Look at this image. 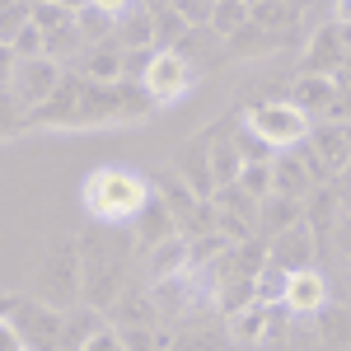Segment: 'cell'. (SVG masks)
<instances>
[{"instance_id": "7402d4cb", "label": "cell", "mask_w": 351, "mask_h": 351, "mask_svg": "<svg viewBox=\"0 0 351 351\" xmlns=\"http://www.w3.org/2000/svg\"><path fill=\"white\" fill-rule=\"evenodd\" d=\"M75 71L89 80H122V43L104 38V43H84V52L75 56Z\"/></svg>"}, {"instance_id": "8fae6325", "label": "cell", "mask_w": 351, "mask_h": 351, "mask_svg": "<svg viewBox=\"0 0 351 351\" xmlns=\"http://www.w3.org/2000/svg\"><path fill=\"white\" fill-rule=\"evenodd\" d=\"M347 24L342 19H328V24L314 28V38H309V47H304V71H314V75H337L342 71V61H347Z\"/></svg>"}, {"instance_id": "1f68e13d", "label": "cell", "mask_w": 351, "mask_h": 351, "mask_svg": "<svg viewBox=\"0 0 351 351\" xmlns=\"http://www.w3.org/2000/svg\"><path fill=\"white\" fill-rule=\"evenodd\" d=\"M75 24V10H66L61 0H33V28L47 38L56 28H71Z\"/></svg>"}, {"instance_id": "c3c4849f", "label": "cell", "mask_w": 351, "mask_h": 351, "mask_svg": "<svg viewBox=\"0 0 351 351\" xmlns=\"http://www.w3.org/2000/svg\"><path fill=\"white\" fill-rule=\"evenodd\" d=\"M61 5H66V10H80V5H89V0H61Z\"/></svg>"}, {"instance_id": "6da1fadb", "label": "cell", "mask_w": 351, "mask_h": 351, "mask_svg": "<svg viewBox=\"0 0 351 351\" xmlns=\"http://www.w3.org/2000/svg\"><path fill=\"white\" fill-rule=\"evenodd\" d=\"M155 117L150 94L141 80H89L80 71H66L52 99L33 112V127L52 132H84V127H112V122H145Z\"/></svg>"}, {"instance_id": "f1b7e54d", "label": "cell", "mask_w": 351, "mask_h": 351, "mask_svg": "<svg viewBox=\"0 0 351 351\" xmlns=\"http://www.w3.org/2000/svg\"><path fill=\"white\" fill-rule=\"evenodd\" d=\"M75 28H80L84 43H104V38H112L117 19H112L108 10H99V5H80L75 10Z\"/></svg>"}, {"instance_id": "5b68a950", "label": "cell", "mask_w": 351, "mask_h": 351, "mask_svg": "<svg viewBox=\"0 0 351 351\" xmlns=\"http://www.w3.org/2000/svg\"><path fill=\"white\" fill-rule=\"evenodd\" d=\"M239 117H243V127L258 132L271 150H291V145H300L309 136V117L291 99H263L253 108H239Z\"/></svg>"}, {"instance_id": "60d3db41", "label": "cell", "mask_w": 351, "mask_h": 351, "mask_svg": "<svg viewBox=\"0 0 351 351\" xmlns=\"http://www.w3.org/2000/svg\"><path fill=\"white\" fill-rule=\"evenodd\" d=\"M332 243H337V253L351 263V216L337 206V220H332Z\"/></svg>"}, {"instance_id": "836d02e7", "label": "cell", "mask_w": 351, "mask_h": 351, "mask_svg": "<svg viewBox=\"0 0 351 351\" xmlns=\"http://www.w3.org/2000/svg\"><path fill=\"white\" fill-rule=\"evenodd\" d=\"M33 127V117L19 108V99L10 94V89H0V141H14V136H24Z\"/></svg>"}, {"instance_id": "8992f818", "label": "cell", "mask_w": 351, "mask_h": 351, "mask_svg": "<svg viewBox=\"0 0 351 351\" xmlns=\"http://www.w3.org/2000/svg\"><path fill=\"white\" fill-rule=\"evenodd\" d=\"M192 84H197V66H192L178 47H155V52H150V66H145V75H141V89L150 94L155 108L178 104Z\"/></svg>"}, {"instance_id": "4fadbf2b", "label": "cell", "mask_w": 351, "mask_h": 351, "mask_svg": "<svg viewBox=\"0 0 351 351\" xmlns=\"http://www.w3.org/2000/svg\"><path fill=\"white\" fill-rule=\"evenodd\" d=\"M304 141L314 145V155L324 160L328 173L342 178V169L351 160V122H328V117H319V122H309V136Z\"/></svg>"}, {"instance_id": "484cf974", "label": "cell", "mask_w": 351, "mask_h": 351, "mask_svg": "<svg viewBox=\"0 0 351 351\" xmlns=\"http://www.w3.org/2000/svg\"><path fill=\"white\" fill-rule=\"evenodd\" d=\"M112 38H117L122 47H155V14H150V5H132V10H122V14H117V28H112Z\"/></svg>"}, {"instance_id": "603a6c76", "label": "cell", "mask_w": 351, "mask_h": 351, "mask_svg": "<svg viewBox=\"0 0 351 351\" xmlns=\"http://www.w3.org/2000/svg\"><path fill=\"white\" fill-rule=\"evenodd\" d=\"M271 192L291 197V202H304L314 192V178L304 173V164L295 160V150H276L271 155Z\"/></svg>"}, {"instance_id": "52a82bcc", "label": "cell", "mask_w": 351, "mask_h": 351, "mask_svg": "<svg viewBox=\"0 0 351 351\" xmlns=\"http://www.w3.org/2000/svg\"><path fill=\"white\" fill-rule=\"evenodd\" d=\"M10 328L24 351H61V309L38 295H19L10 309Z\"/></svg>"}, {"instance_id": "30bf717a", "label": "cell", "mask_w": 351, "mask_h": 351, "mask_svg": "<svg viewBox=\"0 0 351 351\" xmlns=\"http://www.w3.org/2000/svg\"><path fill=\"white\" fill-rule=\"evenodd\" d=\"M108 324L112 328H150L160 324V309H155V300H150V281L132 267L127 276V286L117 291V300L108 304Z\"/></svg>"}, {"instance_id": "f6af8a7d", "label": "cell", "mask_w": 351, "mask_h": 351, "mask_svg": "<svg viewBox=\"0 0 351 351\" xmlns=\"http://www.w3.org/2000/svg\"><path fill=\"white\" fill-rule=\"evenodd\" d=\"M332 192H337V206H342V211L351 216V178H347V183H337Z\"/></svg>"}, {"instance_id": "d6986e66", "label": "cell", "mask_w": 351, "mask_h": 351, "mask_svg": "<svg viewBox=\"0 0 351 351\" xmlns=\"http://www.w3.org/2000/svg\"><path fill=\"white\" fill-rule=\"evenodd\" d=\"M281 304L291 309V314H314V309H324L328 304V276L319 267H300L286 276V295Z\"/></svg>"}, {"instance_id": "83f0119b", "label": "cell", "mask_w": 351, "mask_h": 351, "mask_svg": "<svg viewBox=\"0 0 351 351\" xmlns=\"http://www.w3.org/2000/svg\"><path fill=\"white\" fill-rule=\"evenodd\" d=\"M127 351H169L173 347V328L164 324H150V328H117Z\"/></svg>"}, {"instance_id": "ba28073f", "label": "cell", "mask_w": 351, "mask_h": 351, "mask_svg": "<svg viewBox=\"0 0 351 351\" xmlns=\"http://www.w3.org/2000/svg\"><path fill=\"white\" fill-rule=\"evenodd\" d=\"M61 75H66V66H61L56 56H19V61H14V75H10V94H14L19 108L33 117V112L52 99V89L61 84Z\"/></svg>"}, {"instance_id": "2e32d148", "label": "cell", "mask_w": 351, "mask_h": 351, "mask_svg": "<svg viewBox=\"0 0 351 351\" xmlns=\"http://www.w3.org/2000/svg\"><path fill=\"white\" fill-rule=\"evenodd\" d=\"M132 234H136V258H145L155 243H164V239H173V234H178V220L169 216V206L155 197V188H150V202L136 211Z\"/></svg>"}, {"instance_id": "ee69618b", "label": "cell", "mask_w": 351, "mask_h": 351, "mask_svg": "<svg viewBox=\"0 0 351 351\" xmlns=\"http://www.w3.org/2000/svg\"><path fill=\"white\" fill-rule=\"evenodd\" d=\"M89 5H99V10H108L112 19H117V14H122V10H132L136 0H89Z\"/></svg>"}, {"instance_id": "f907efd6", "label": "cell", "mask_w": 351, "mask_h": 351, "mask_svg": "<svg viewBox=\"0 0 351 351\" xmlns=\"http://www.w3.org/2000/svg\"><path fill=\"white\" fill-rule=\"evenodd\" d=\"M5 5H10V0H0V10H5Z\"/></svg>"}, {"instance_id": "4316f807", "label": "cell", "mask_w": 351, "mask_h": 351, "mask_svg": "<svg viewBox=\"0 0 351 351\" xmlns=\"http://www.w3.org/2000/svg\"><path fill=\"white\" fill-rule=\"evenodd\" d=\"M332 220H337V192L332 188H314L309 197H304V225L314 230L319 248L332 239Z\"/></svg>"}, {"instance_id": "e575fe53", "label": "cell", "mask_w": 351, "mask_h": 351, "mask_svg": "<svg viewBox=\"0 0 351 351\" xmlns=\"http://www.w3.org/2000/svg\"><path fill=\"white\" fill-rule=\"evenodd\" d=\"M234 183H239L248 197H258V202H263V197L271 192V160H248L239 169V178H234Z\"/></svg>"}, {"instance_id": "8d00e7d4", "label": "cell", "mask_w": 351, "mask_h": 351, "mask_svg": "<svg viewBox=\"0 0 351 351\" xmlns=\"http://www.w3.org/2000/svg\"><path fill=\"white\" fill-rule=\"evenodd\" d=\"M33 19V5L28 0H10L5 10H0V43H14V33Z\"/></svg>"}, {"instance_id": "74e56055", "label": "cell", "mask_w": 351, "mask_h": 351, "mask_svg": "<svg viewBox=\"0 0 351 351\" xmlns=\"http://www.w3.org/2000/svg\"><path fill=\"white\" fill-rule=\"evenodd\" d=\"M173 10H178V19L188 28H206L211 24V10H216V0H169Z\"/></svg>"}, {"instance_id": "7bdbcfd3", "label": "cell", "mask_w": 351, "mask_h": 351, "mask_svg": "<svg viewBox=\"0 0 351 351\" xmlns=\"http://www.w3.org/2000/svg\"><path fill=\"white\" fill-rule=\"evenodd\" d=\"M0 351H24L19 337H14V328H10V319H0Z\"/></svg>"}, {"instance_id": "cb8c5ba5", "label": "cell", "mask_w": 351, "mask_h": 351, "mask_svg": "<svg viewBox=\"0 0 351 351\" xmlns=\"http://www.w3.org/2000/svg\"><path fill=\"white\" fill-rule=\"evenodd\" d=\"M141 263V258H136ZM188 267V239L183 234H173V239L155 243L150 253H145V263H141V276L145 281H164V276H173V271Z\"/></svg>"}, {"instance_id": "816d5d0a", "label": "cell", "mask_w": 351, "mask_h": 351, "mask_svg": "<svg viewBox=\"0 0 351 351\" xmlns=\"http://www.w3.org/2000/svg\"><path fill=\"white\" fill-rule=\"evenodd\" d=\"M248 5H253V0H248Z\"/></svg>"}, {"instance_id": "44dd1931", "label": "cell", "mask_w": 351, "mask_h": 351, "mask_svg": "<svg viewBox=\"0 0 351 351\" xmlns=\"http://www.w3.org/2000/svg\"><path fill=\"white\" fill-rule=\"evenodd\" d=\"M332 94H337V80H332V75H314V71H300L286 99H291V104H295V108L304 112L309 122H314V117H324V112H328Z\"/></svg>"}, {"instance_id": "ac0fdd59", "label": "cell", "mask_w": 351, "mask_h": 351, "mask_svg": "<svg viewBox=\"0 0 351 351\" xmlns=\"http://www.w3.org/2000/svg\"><path fill=\"white\" fill-rule=\"evenodd\" d=\"M150 188H155V197H160L164 206H169V216L178 220V234H183V230L192 225V216H197V211H202V202H206V197H197V192H192L188 183L173 173V169L155 173V178H150Z\"/></svg>"}, {"instance_id": "7c38bea8", "label": "cell", "mask_w": 351, "mask_h": 351, "mask_svg": "<svg viewBox=\"0 0 351 351\" xmlns=\"http://www.w3.org/2000/svg\"><path fill=\"white\" fill-rule=\"evenodd\" d=\"M169 351H239V342H234L230 324L206 314V319H188V324L173 328V347Z\"/></svg>"}, {"instance_id": "681fc988", "label": "cell", "mask_w": 351, "mask_h": 351, "mask_svg": "<svg viewBox=\"0 0 351 351\" xmlns=\"http://www.w3.org/2000/svg\"><path fill=\"white\" fill-rule=\"evenodd\" d=\"M342 178H351V160H347V169H342Z\"/></svg>"}, {"instance_id": "bcb514c9", "label": "cell", "mask_w": 351, "mask_h": 351, "mask_svg": "<svg viewBox=\"0 0 351 351\" xmlns=\"http://www.w3.org/2000/svg\"><path fill=\"white\" fill-rule=\"evenodd\" d=\"M14 300H19L14 291H0V319H10V309H14Z\"/></svg>"}, {"instance_id": "7dc6e473", "label": "cell", "mask_w": 351, "mask_h": 351, "mask_svg": "<svg viewBox=\"0 0 351 351\" xmlns=\"http://www.w3.org/2000/svg\"><path fill=\"white\" fill-rule=\"evenodd\" d=\"M337 19H342V24H351V0H337Z\"/></svg>"}, {"instance_id": "d6a6232c", "label": "cell", "mask_w": 351, "mask_h": 351, "mask_svg": "<svg viewBox=\"0 0 351 351\" xmlns=\"http://www.w3.org/2000/svg\"><path fill=\"white\" fill-rule=\"evenodd\" d=\"M211 202H216L220 211H230V216L248 220V225H253V216H258V197H248L239 183H225V188H216V197H211Z\"/></svg>"}, {"instance_id": "9c48e42d", "label": "cell", "mask_w": 351, "mask_h": 351, "mask_svg": "<svg viewBox=\"0 0 351 351\" xmlns=\"http://www.w3.org/2000/svg\"><path fill=\"white\" fill-rule=\"evenodd\" d=\"M263 248H267V263H276L281 271H300V267H314V263H319V239H314V230L304 225V216L291 220L286 230H276Z\"/></svg>"}, {"instance_id": "5bb4252c", "label": "cell", "mask_w": 351, "mask_h": 351, "mask_svg": "<svg viewBox=\"0 0 351 351\" xmlns=\"http://www.w3.org/2000/svg\"><path fill=\"white\" fill-rule=\"evenodd\" d=\"M304 319H309L314 351H351V304H332L328 300L324 309H314Z\"/></svg>"}, {"instance_id": "9a60e30c", "label": "cell", "mask_w": 351, "mask_h": 351, "mask_svg": "<svg viewBox=\"0 0 351 351\" xmlns=\"http://www.w3.org/2000/svg\"><path fill=\"white\" fill-rule=\"evenodd\" d=\"M173 173L188 183L197 197H216V178H211V150H206V132L183 141V150H178V160H173Z\"/></svg>"}, {"instance_id": "277c9868", "label": "cell", "mask_w": 351, "mask_h": 351, "mask_svg": "<svg viewBox=\"0 0 351 351\" xmlns=\"http://www.w3.org/2000/svg\"><path fill=\"white\" fill-rule=\"evenodd\" d=\"M33 295L56 304V309L80 300V248H75V234L47 239L43 258H38V271H33Z\"/></svg>"}, {"instance_id": "d590c367", "label": "cell", "mask_w": 351, "mask_h": 351, "mask_svg": "<svg viewBox=\"0 0 351 351\" xmlns=\"http://www.w3.org/2000/svg\"><path fill=\"white\" fill-rule=\"evenodd\" d=\"M230 136H234V145H239L243 164H248V160H271V155H276V150H271V145H267V141H263L258 132H248V127H243V117H234Z\"/></svg>"}, {"instance_id": "f35d334b", "label": "cell", "mask_w": 351, "mask_h": 351, "mask_svg": "<svg viewBox=\"0 0 351 351\" xmlns=\"http://www.w3.org/2000/svg\"><path fill=\"white\" fill-rule=\"evenodd\" d=\"M10 47H14V56H47V52H43V33L33 28V19L14 33V43H10Z\"/></svg>"}, {"instance_id": "d4e9b609", "label": "cell", "mask_w": 351, "mask_h": 351, "mask_svg": "<svg viewBox=\"0 0 351 351\" xmlns=\"http://www.w3.org/2000/svg\"><path fill=\"white\" fill-rule=\"evenodd\" d=\"M300 14H304V0H253L248 5V19L271 33H295Z\"/></svg>"}, {"instance_id": "3957f363", "label": "cell", "mask_w": 351, "mask_h": 351, "mask_svg": "<svg viewBox=\"0 0 351 351\" xmlns=\"http://www.w3.org/2000/svg\"><path fill=\"white\" fill-rule=\"evenodd\" d=\"M80 202L89 220L99 225H132L136 211L150 202V178H141L136 169H122V164H99L94 173H84Z\"/></svg>"}, {"instance_id": "e0dca14e", "label": "cell", "mask_w": 351, "mask_h": 351, "mask_svg": "<svg viewBox=\"0 0 351 351\" xmlns=\"http://www.w3.org/2000/svg\"><path fill=\"white\" fill-rule=\"evenodd\" d=\"M291 38H295V33H271V28L248 19L243 28H234V33L220 43V56H234V61H243V56H267V52L291 47Z\"/></svg>"}, {"instance_id": "f5cc1de1", "label": "cell", "mask_w": 351, "mask_h": 351, "mask_svg": "<svg viewBox=\"0 0 351 351\" xmlns=\"http://www.w3.org/2000/svg\"><path fill=\"white\" fill-rule=\"evenodd\" d=\"M28 5H33V0H28Z\"/></svg>"}, {"instance_id": "f546056e", "label": "cell", "mask_w": 351, "mask_h": 351, "mask_svg": "<svg viewBox=\"0 0 351 351\" xmlns=\"http://www.w3.org/2000/svg\"><path fill=\"white\" fill-rule=\"evenodd\" d=\"M248 24V0H216V10H211V33H216L220 43L234 33V28H243Z\"/></svg>"}, {"instance_id": "4dcf8cb0", "label": "cell", "mask_w": 351, "mask_h": 351, "mask_svg": "<svg viewBox=\"0 0 351 351\" xmlns=\"http://www.w3.org/2000/svg\"><path fill=\"white\" fill-rule=\"evenodd\" d=\"M286 276H291V271H281L276 263H263V267L253 271V300L281 304V295H286Z\"/></svg>"}, {"instance_id": "b9f144b4", "label": "cell", "mask_w": 351, "mask_h": 351, "mask_svg": "<svg viewBox=\"0 0 351 351\" xmlns=\"http://www.w3.org/2000/svg\"><path fill=\"white\" fill-rule=\"evenodd\" d=\"M14 61H19V56H14V47H10V43H0V89H10V75H14Z\"/></svg>"}, {"instance_id": "ab89813d", "label": "cell", "mask_w": 351, "mask_h": 351, "mask_svg": "<svg viewBox=\"0 0 351 351\" xmlns=\"http://www.w3.org/2000/svg\"><path fill=\"white\" fill-rule=\"evenodd\" d=\"M80 351H127V342H122V332L108 324V328H99V332H94Z\"/></svg>"}, {"instance_id": "7a4b0ae2", "label": "cell", "mask_w": 351, "mask_h": 351, "mask_svg": "<svg viewBox=\"0 0 351 351\" xmlns=\"http://www.w3.org/2000/svg\"><path fill=\"white\" fill-rule=\"evenodd\" d=\"M75 248H80V300L108 309L136 267L132 225H99L94 220L75 234Z\"/></svg>"}, {"instance_id": "ffe728a7", "label": "cell", "mask_w": 351, "mask_h": 351, "mask_svg": "<svg viewBox=\"0 0 351 351\" xmlns=\"http://www.w3.org/2000/svg\"><path fill=\"white\" fill-rule=\"evenodd\" d=\"M99 328H108V309H99V304H66L61 309V351H80Z\"/></svg>"}]
</instances>
